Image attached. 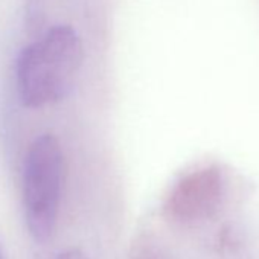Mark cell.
Wrapping results in <instances>:
<instances>
[{
    "label": "cell",
    "instance_id": "obj_3",
    "mask_svg": "<svg viewBox=\"0 0 259 259\" xmlns=\"http://www.w3.org/2000/svg\"><path fill=\"white\" fill-rule=\"evenodd\" d=\"M226 192L224 172L217 165L198 166L183 174L169 189L165 215L179 224H197L217 213Z\"/></svg>",
    "mask_w": 259,
    "mask_h": 259
},
{
    "label": "cell",
    "instance_id": "obj_4",
    "mask_svg": "<svg viewBox=\"0 0 259 259\" xmlns=\"http://www.w3.org/2000/svg\"><path fill=\"white\" fill-rule=\"evenodd\" d=\"M133 259H162V256L157 253V250H154L153 247L148 245H139L138 250L135 251Z\"/></svg>",
    "mask_w": 259,
    "mask_h": 259
},
{
    "label": "cell",
    "instance_id": "obj_5",
    "mask_svg": "<svg viewBox=\"0 0 259 259\" xmlns=\"http://www.w3.org/2000/svg\"><path fill=\"white\" fill-rule=\"evenodd\" d=\"M55 259H89V257L78 248H69L61 251Z\"/></svg>",
    "mask_w": 259,
    "mask_h": 259
},
{
    "label": "cell",
    "instance_id": "obj_1",
    "mask_svg": "<svg viewBox=\"0 0 259 259\" xmlns=\"http://www.w3.org/2000/svg\"><path fill=\"white\" fill-rule=\"evenodd\" d=\"M84 61V46L69 25H57L26 46L17 58V90L28 108H41L66 98Z\"/></svg>",
    "mask_w": 259,
    "mask_h": 259
},
{
    "label": "cell",
    "instance_id": "obj_6",
    "mask_svg": "<svg viewBox=\"0 0 259 259\" xmlns=\"http://www.w3.org/2000/svg\"><path fill=\"white\" fill-rule=\"evenodd\" d=\"M0 259H5V257H4V250H2V245H0Z\"/></svg>",
    "mask_w": 259,
    "mask_h": 259
},
{
    "label": "cell",
    "instance_id": "obj_2",
    "mask_svg": "<svg viewBox=\"0 0 259 259\" xmlns=\"http://www.w3.org/2000/svg\"><path fill=\"white\" fill-rule=\"evenodd\" d=\"M64 179V156L54 135L38 136L23 166V209L29 233L46 241L57 224Z\"/></svg>",
    "mask_w": 259,
    "mask_h": 259
}]
</instances>
